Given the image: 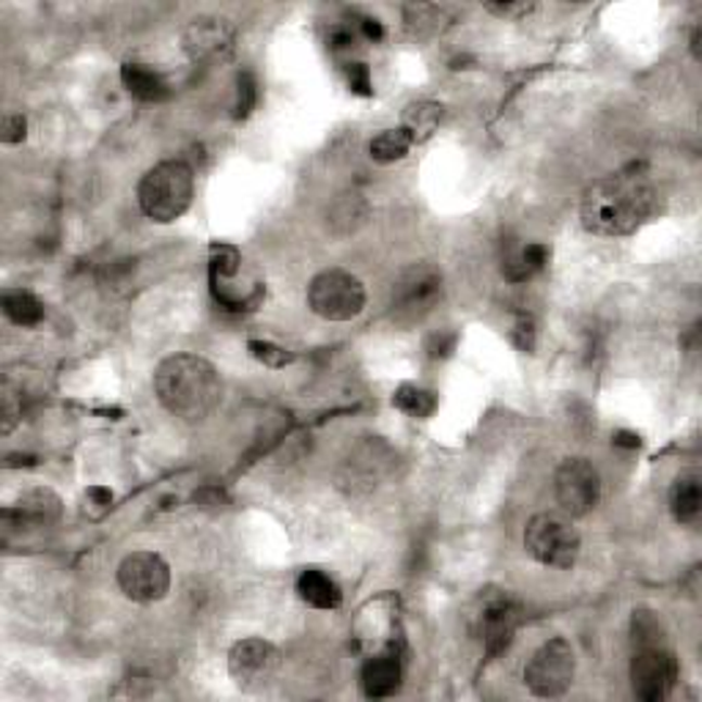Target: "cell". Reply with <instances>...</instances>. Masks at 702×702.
I'll use <instances>...</instances> for the list:
<instances>
[{
    "instance_id": "cell-1",
    "label": "cell",
    "mask_w": 702,
    "mask_h": 702,
    "mask_svg": "<svg viewBox=\"0 0 702 702\" xmlns=\"http://www.w3.org/2000/svg\"><path fill=\"white\" fill-rule=\"evenodd\" d=\"M656 190L637 170L604 176L582 192V226L596 237H628L656 212Z\"/></svg>"
},
{
    "instance_id": "cell-2",
    "label": "cell",
    "mask_w": 702,
    "mask_h": 702,
    "mask_svg": "<svg viewBox=\"0 0 702 702\" xmlns=\"http://www.w3.org/2000/svg\"><path fill=\"white\" fill-rule=\"evenodd\" d=\"M222 376L197 355H174L154 371V393L174 418L201 423L222 400Z\"/></svg>"
},
{
    "instance_id": "cell-3",
    "label": "cell",
    "mask_w": 702,
    "mask_h": 702,
    "mask_svg": "<svg viewBox=\"0 0 702 702\" xmlns=\"http://www.w3.org/2000/svg\"><path fill=\"white\" fill-rule=\"evenodd\" d=\"M195 195V174L181 159H165L145 170L138 184V204L149 220L174 222L190 209Z\"/></svg>"
},
{
    "instance_id": "cell-4",
    "label": "cell",
    "mask_w": 702,
    "mask_h": 702,
    "mask_svg": "<svg viewBox=\"0 0 702 702\" xmlns=\"http://www.w3.org/2000/svg\"><path fill=\"white\" fill-rule=\"evenodd\" d=\"M524 549L546 569H574L582 551V538L563 513H535L524 527Z\"/></svg>"
},
{
    "instance_id": "cell-5",
    "label": "cell",
    "mask_w": 702,
    "mask_h": 702,
    "mask_svg": "<svg viewBox=\"0 0 702 702\" xmlns=\"http://www.w3.org/2000/svg\"><path fill=\"white\" fill-rule=\"evenodd\" d=\"M308 308L324 321H352L366 310V285L346 269H324L310 280Z\"/></svg>"
},
{
    "instance_id": "cell-6",
    "label": "cell",
    "mask_w": 702,
    "mask_h": 702,
    "mask_svg": "<svg viewBox=\"0 0 702 702\" xmlns=\"http://www.w3.org/2000/svg\"><path fill=\"white\" fill-rule=\"evenodd\" d=\"M576 675V656L569 639L554 637L540 644L524 667V684L535 697L558 700L571 689Z\"/></svg>"
},
{
    "instance_id": "cell-7",
    "label": "cell",
    "mask_w": 702,
    "mask_h": 702,
    "mask_svg": "<svg viewBox=\"0 0 702 702\" xmlns=\"http://www.w3.org/2000/svg\"><path fill=\"white\" fill-rule=\"evenodd\" d=\"M442 299V272L431 264H412L393 283V316L400 324H414Z\"/></svg>"
},
{
    "instance_id": "cell-8",
    "label": "cell",
    "mask_w": 702,
    "mask_h": 702,
    "mask_svg": "<svg viewBox=\"0 0 702 702\" xmlns=\"http://www.w3.org/2000/svg\"><path fill=\"white\" fill-rule=\"evenodd\" d=\"M118 587L129 601L154 604L163 601L170 590V565L157 551H132L118 565Z\"/></svg>"
},
{
    "instance_id": "cell-9",
    "label": "cell",
    "mask_w": 702,
    "mask_h": 702,
    "mask_svg": "<svg viewBox=\"0 0 702 702\" xmlns=\"http://www.w3.org/2000/svg\"><path fill=\"white\" fill-rule=\"evenodd\" d=\"M554 497L565 516H587L601 502V475L587 459H565L554 472Z\"/></svg>"
},
{
    "instance_id": "cell-10",
    "label": "cell",
    "mask_w": 702,
    "mask_h": 702,
    "mask_svg": "<svg viewBox=\"0 0 702 702\" xmlns=\"http://www.w3.org/2000/svg\"><path fill=\"white\" fill-rule=\"evenodd\" d=\"M680 664L667 644L642 648L631 659V689L642 702H664L678 686Z\"/></svg>"
},
{
    "instance_id": "cell-11",
    "label": "cell",
    "mask_w": 702,
    "mask_h": 702,
    "mask_svg": "<svg viewBox=\"0 0 702 702\" xmlns=\"http://www.w3.org/2000/svg\"><path fill=\"white\" fill-rule=\"evenodd\" d=\"M519 623H522V607L513 596H508V592H486L481 598L477 631H481L486 659L502 656L511 648Z\"/></svg>"
},
{
    "instance_id": "cell-12",
    "label": "cell",
    "mask_w": 702,
    "mask_h": 702,
    "mask_svg": "<svg viewBox=\"0 0 702 702\" xmlns=\"http://www.w3.org/2000/svg\"><path fill=\"white\" fill-rule=\"evenodd\" d=\"M280 669V650L269 639L247 637L237 642L228 653V673L237 686L253 691L267 686Z\"/></svg>"
},
{
    "instance_id": "cell-13",
    "label": "cell",
    "mask_w": 702,
    "mask_h": 702,
    "mask_svg": "<svg viewBox=\"0 0 702 702\" xmlns=\"http://www.w3.org/2000/svg\"><path fill=\"white\" fill-rule=\"evenodd\" d=\"M181 47L192 61L212 64L231 55L233 50V28L222 17H195L181 34Z\"/></svg>"
},
{
    "instance_id": "cell-14",
    "label": "cell",
    "mask_w": 702,
    "mask_h": 702,
    "mask_svg": "<svg viewBox=\"0 0 702 702\" xmlns=\"http://www.w3.org/2000/svg\"><path fill=\"white\" fill-rule=\"evenodd\" d=\"M209 283L215 303L228 314H250L264 303V294H267L264 280L256 272H250L247 267L239 269L237 275H228V278H212L209 275Z\"/></svg>"
},
{
    "instance_id": "cell-15",
    "label": "cell",
    "mask_w": 702,
    "mask_h": 702,
    "mask_svg": "<svg viewBox=\"0 0 702 702\" xmlns=\"http://www.w3.org/2000/svg\"><path fill=\"white\" fill-rule=\"evenodd\" d=\"M3 519H7V524L25 529L50 527L61 519V497L50 488H30L3 513Z\"/></svg>"
},
{
    "instance_id": "cell-16",
    "label": "cell",
    "mask_w": 702,
    "mask_h": 702,
    "mask_svg": "<svg viewBox=\"0 0 702 702\" xmlns=\"http://www.w3.org/2000/svg\"><path fill=\"white\" fill-rule=\"evenodd\" d=\"M400 678H404V667H400V653L395 644H387L384 650L373 653L360 673L362 694L368 700H384L393 697L400 689Z\"/></svg>"
},
{
    "instance_id": "cell-17",
    "label": "cell",
    "mask_w": 702,
    "mask_h": 702,
    "mask_svg": "<svg viewBox=\"0 0 702 702\" xmlns=\"http://www.w3.org/2000/svg\"><path fill=\"white\" fill-rule=\"evenodd\" d=\"M551 258V250L544 242H506L499 256V272L508 283H527L544 272Z\"/></svg>"
},
{
    "instance_id": "cell-18",
    "label": "cell",
    "mask_w": 702,
    "mask_h": 702,
    "mask_svg": "<svg viewBox=\"0 0 702 702\" xmlns=\"http://www.w3.org/2000/svg\"><path fill=\"white\" fill-rule=\"evenodd\" d=\"M669 511L684 527H697L702 519V481L697 472H684L669 486Z\"/></svg>"
},
{
    "instance_id": "cell-19",
    "label": "cell",
    "mask_w": 702,
    "mask_h": 702,
    "mask_svg": "<svg viewBox=\"0 0 702 702\" xmlns=\"http://www.w3.org/2000/svg\"><path fill=\"white\" fill-rule=\"evenodd\" d=\"M122 82L135 99H140V102L157 105V102H165V99L170 97L168 80H165L157 69L138 64V61H127V64L122 66Z\"/></svg>"
},
{
    "instance_id": "cell-20",
    "label": "cell",
    "mask_w": 702,
    "mask_h": 702,
    "mask_svg": "<svg viewBox=\"0 0 702 702\" xmlns=\"http://www.w3.org/2000/svg\"><path fill=\"white\" fill-rule=\"evenodd\" d=\"M296 592L314 610H337L343 604V592L337 582L319 569H305L296 576Z\"/></svg>"
},
{
    "instance_id": "cell-21",
    "label": "cell",
    "mask_w": 702,
    "mask_h": 702,
    "mask_svg": "<svg viewBox=\"0 0 702 702\" xmlns=\"http://www.w3.org/2000/svg\"><path fill=\"white\" fill-rule=\"evenodd\" d=\"M368 220V204L360 192H346L330 206V228L335 237L357 233Z\"/></svg>"
},
{
    "instance_id": "cell-22",
    "label": "cell",
    "mask_w": 702,
    "mask_h": 702,
    "mask_svg": "<svg viewBox=\"0 0 702 702\" xmlns=\"http://www.w3.org/2000/svg\"><path fill=\"white\" fill-rule=\"evenodd\" d=\"M0 305H3L7 319L17 327H39L41 321H44V305H41L39 296H34L30 291H7L3 299H0Z\"/></svg>"
},
{
    "instance_id": "cell-23",
    "label": "cell",
    "mask_w": 702,
    "mask_h": 702,
    "mask_svg": "<svg viewBox=\"0 0 702 702\" xmlns=\"http://www.w3.org/2000/svg\"><path fill=\"white\" fill-rule=\"evenodd\" d=\"M409 149H412V138H409L404 127L384 129V132H379L376 138L368 143V154H371L373 163L379 165L398 163V159L407 157Z\"/></svg>"
},
{
    "instance_id": "cell-24",
    "label": "cell",
    "mask_w": 702,
    "mask_h": 702,
    "mask_svg": "<svg viewBox=\"0 0 702 702\" xmlns=\"http://www.w3.org/2000/svg\"><path fill=\"white\" fill-rule=\"evenodd\" d=\"M439 122H442V105H436V102H414V105H409L407 113H404V124H400V127L407 129L412 143H420V140L434 135V129L439 127Z\"/></svg>"
},
{
    "instance_id": "cell-25",
    "label": "cell",
    "mask_w": 702,
    "mask_h": 702,
    "mask_svg": "<svg viewBox=\"0 0 702 702\" xmlns=\"http://www.w3.org/2000/svg\"><path fill=\"white\" fill-rule=\"evenodd\" d=\"M393 404L395 409H400V412L409 414V418L425 420L436 412V404H439V400H436V395L431 393V390L418 387V384H400L393 395Z\"/></svg>"
},
{
    "instance_id": "cell-26",
    "label": "cell",
    "mask_w": 702,
    "mask_h": 702,
    "mask_svg": "<svg viewBox=\"0 0 702 702\" xmlns=\"http://www.w3.org/2000/svg\"><path fill=\"white\" fill-rule=\"evenodd\" d=\"M664 637H667V631H664V623H662V617L656 615V612H653V610H634V615H631V642H634V648H637V650L662 648Z\"/></svg>"
},
{
    "instance_id": "cell-27",
    "label": "cell",
    "mask_w": 702,
    "mask_h": 702,
    "mask_svg": "<svg viewBox=\"0 0 702 702\" xmlns=\"http://www.w3.org/2000/svg\"><path fill=\"white\" fill-rule=\"evenodd\" d=\"M258 105V80L253 72H239L237 75V102H233V116L247 118Z\"/></svg>"
},
{
    "instance_id": "cell-28",
    "label": "cell",
    "mask_w": 702,
    "mask_h": 702,
    "mask_svg": "<svg viewBox=\"0 0 702 702\" xmlns=\"http://www.w3.org/2000/svg\"><path fill=\"white\" fill-rule=\"evenodd\" d=\"M247 348H250V355L256 357V360L267 368H285L294 362V355L272 341H256V337H253V341L247 343Z\"/></svg>"
},
{
    "instance_id": "cell-29",
    "label": "cell",
    "mask_w": 702,
    "mask_h": 702,
    "mask_svg": "<svg viewBox=\"0 0 702 702\" xmlns=\"http://www.w3.org/2000/svg\"><path fill=\"white\" fill-rule=\"evenodd\" d=\"M346 80L348 88L357 93V97H371L373 93V80L371 69H368L362 61H355V64H346Z\"/></svg>"
},
{
    "instance_id": "cell-30",
    "label": "cell",
    "mask_w": 702,
    "mask_h": 702,
    "mask_svg": "<svg viewBox=\"0 0 702 702\" xmlns=\"http://www.w3.org/2000/svg\"><path fill=\"white\" fill-rule=\"evenodd\" d=\"M456 343H459L456 332H436L425 343V352H429L431 360H447L456 352Z\"/></svg>"
},
{
    "instance_id": "cell-31",
    "label": "cell",
    "mask_w": 702,
    "mask_h": 702,
    "mask_svg": "<svg viewBox=\"0 0 702 702\" xmlns=\"http://www.w3.org/2000/svg\"><path fill=\"white\" fill-rule=\"evenodd\" d=\"M25 135H28V122H25L23 113H9L3 118V127H0V140L7 145H17L23 143Z\"/></svg>"
},
{
    "instance_id": "cell-32",
    "label": "cell",
    "mask_w": 702,
    "mask_h": 702,
    "mask_svg": "<svg viewBox=\"0 0 702 702\" xmlns=\"http://www.w3.org/2000/svg\"><path fill=\"white\" fill-rule=\"evenodd\" d=\"M511 337H513V343H516V346L522 348V352H533V348H535V321H533V316L519 314L516 321H513Z\"/></svg>"
},
{
    "instance_id": "cell-33",
    "label": "cell",
    "mask_w": 702,
    "mask_h": 702,
    "mask_svg": "<svg viewBox=\"0 0 702 702\" xmlns=\"http://www.w3.org/2000/svg\"><path fill=\"white\" fill-rule=\"evenodd\" d=\"M533 9L535 3H524V0H519V3H486V12L499 20H522L527 17Z\"/></svg>"
},
{
    "instance_id": "cell-34",
    "label": "cell",
    "mask_w": 702,
    "mask_h": 702,
    "mask_svg": "<svg viewBox=\"0 0 702 702\" xmlns=\"http://www.w3.org/2000/svg\"><path fill=\"white\" fill-rule=\"evenodd\" d=\"M0 418H3V434H12L20 420V407L14 404V393L9 387H3L0 395Z\"/></svg>"
},
{
    "instance_id": "cell-35",
    "label": "cell",
    "mask_w": 702,
    "mask_h": 702,
    "mask_svg": "<svg viewBox=\"0 0 702 702\" xmlns=\"http://www.w3.org/2000/svg\"><path fill=\"white\" fill-rule=\"evenodd\" d=\"M355 30L352 28H335L330 34V47L332 50H348V47H355Z\"/></svg>"
},
{
    "instance_id": "cell-36",
    "label": "cell",
    "mask_w": 702,
    "mask_h": 702,
    "mask_svg": "<svg viewBox=\"0 0 702 702\" xmlns=\"http://www.w3.org/2000/svg\"><path fill=\"white\" fill-rule=\"evenodd\" d=\"M360 34L368 41H382L384 39V25L376 17H360Z\"/></svg>"
},
{
    "instance_id": "cell-37",
    "label": "cell",
    "mask_w": 702,
    "mask_h": 702,
    "mask_svg": "<svg viewBox=\"0 0 702 702\" xmlns=\"http://www.w3.org/2000/svg\"><path fill=\"white\" fill-rule=\"evenodd\" d=\"M88 499L99 508H111L113 506V492L105 486H91L88 488Z\"/></svg>"
},
{
    "instance_id": "cell-38",
    "label": "cell",
    "mask_w": 702,
    "mask_h": 702,
    "mask_svg": "<svg viewBox=\"0 0 702 702\" xmlns=\"http://www.w3.org/2000/svg\"><path fill=\"white\" fill-rule=\"evenodd\" d=\"M615 445L626 447V450H637V447L642 445V439H639V434H634V431H617Z\"/></svg>"
}]
</instances>
